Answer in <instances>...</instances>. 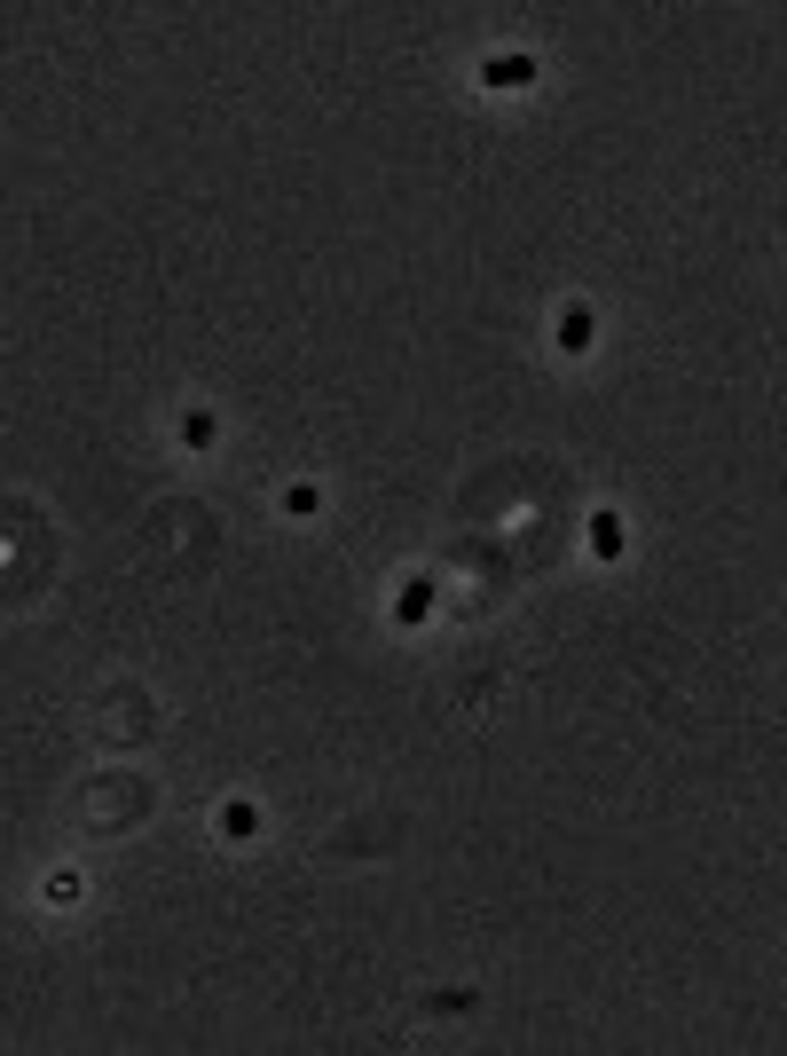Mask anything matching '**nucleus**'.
Instances as JSON below:
<instances>
[{
  "mask_svg": "<svg viewBox=\"0 0 787 1056\" xmlns=\"http://www.w3.org/2000/svg\"><path fill=\"white\" fill-rule=\"evenodd\" d=\"M181 442H189V450H213V442H221V418H213L206 403H197V410H181Z\"/></svg>",
  "mask_w": 787,
  "mask_h": 1056,
  "instance_id": "nucleus-5",
  "label": "nucleus"
},
{
  "mask_svg": "<svg viewBox=\"0 0 787 1056\" xmlns=\"http://www.w3.org/2000/svg\"><path fill=\"white\" fill-rule=\"evenodd\" d=\"M284 513L308 520V513H315V482H291V490H284Z\"/></svg>",
  "mask_w": 787,
  "mask_h": 1056,
  "instance_id": "nucleus-7",
  "label": "nucleus"
},
{
  "mask_svg": "<svg viewBox=\"0 0 787 1056\" xmlns=\"http://www.w3.org/2000/svg\"><path fill=\"white\" fill-rule=\"evenodd\" d=\"M221 836H229V844H244V836H261V812L244 804V796H229V804H221Z\"/></svg>",
  "mask_w": 787,
  "mask_h": 1056,
  "instance_id": "nucleus-6",
  "label": "nucleus"
},
{
  "mask_svg": "<svg viewBox=\"0 0 787 1056\" xmlns=\"http://www.w3.org/2000/svg\"><path fill=\"white\" fill-rule=\"evenodd\" d=\"M583 537H590V552H599V560H622V513L599 505V513L583 520Z\"/></svg>",
  "mask_w": 787,
  "mask_h": 1056,
  "instance_id": "nucleus-3",
  "label": "nucleus"
},
{
  "mask_svg": "<svg viewBox=\"0 0 787 1056\" xmlns=\"http://www.w3.org/2000/svg\"><path fill=\"white\" fill-rule=\"evenodd\" d=\"M480 87H497V95H512V87H535V56H520V47H505V56H488V64H480Z\"/></svg>",
  "mask_w": 787,
  "mask_h": 1056,
  "instance_id": "nucleus-1",
  "label": "nucleus"
},
{
  "mask_svg": "<svg viewBox=\"0 0 787 1056\" xmlns=\"http://www.w3.org/2000/svg\"><path fill=\"white\" fill-rule=\"evenodd\" d=\"M559 348H567V355H590V348H599V316H590L583 300L559 308Z\"/></svg>",
  "mask_w": 787,
  "mask_h": 1056,
  "instance_id": "nucleus-2",
  "label": "nucleus"
},
{
  "mask_svg": "<svg viewBox=\"0 0 787 1056\" xmlns=\"http://www.w3.org/2000/svg\"><path fill=\"white\" fill-rule=\"evenodd\" d=\"M425 615H433V584H425V575H410V584L394 592V623L410 631V623H425Z\"/></svg>",
  "mask_w": 787,
  "mask_h": 1056,
  "instance_id": "nucleus-4",
  "label": "nucleus"
}]
</instances>
